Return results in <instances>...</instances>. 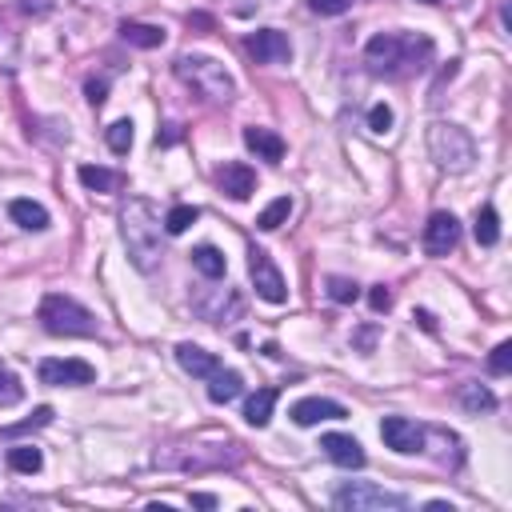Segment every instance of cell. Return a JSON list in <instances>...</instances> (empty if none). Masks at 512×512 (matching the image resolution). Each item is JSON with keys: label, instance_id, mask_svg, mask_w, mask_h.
<instances>
[{"label": "cell", "instance_id": "obj_1", "mask_svg": "<svg viewBox=\"0 0 512 512\" xmlns=\"http://www.w3.org/2000/svg\"><path fill=\"white\" fill-rule=\"evenodd\" d=\"M121 237L129 248L132 268H140L144 276H152L164 260V220L152 200L129 197L121 205Z\"/></svg>", "mask_w": 512, "mask_h": 512}, {"label": "cell", "instance_id": "obj_2", "mask_svg": "<svg viewBox=\"0 0 512 512\" xmlns=\"http://www.w3.org/2000/svg\"><path fill=\"white\" fill-rule=\"evenodd\" d=\"M432 56L429 36H404V33H381L364 44V64L376 76H404L412 69H424V61Z\"/></svg>", "mask_w": 512, "mask_h": 512}, {"label": "cell", "instance_id": "obj_3", "mask_svg": "<svg viewBox=\"0 0 512 512\" xmlns=\"http://www.w3.org/2000/svg\"><path fill=\"white\" fill-rule=\"evenodd\" d=\"M177 76L188 84L192 92L200 96V101H212V104H228L237 101V81L233 72L225 69L220 61H212V56H200V53H185L177 56Z\"/></svg>", "mask_w": 512, "mask_h": 512}, {"label": "cell", "instance_id": "obj_4", "mask_svg": "<svg viewBox=\"0 0 512 512\" xmlns=\"http://www.w3.org/2000/svg\"><path fill=\"white\" fill-rule=\"evenodd\" d=\"M429 157L437 160V169L460 177V172H469L472 164H477V140H472L460 124L437 121L429 129Z\"/></svg>", "mask_w": 512, "mask_h": 512}, {"label": "cell", "instance_id": "obj_5", "mask_svg": "<svg viewBox=\"0 0 512 512\" xmlns=\"http://www.w3.org/2000/svg\"><path fill=\"white\" fill-rule=\"evenodd\" d=\"M36 316H41L44 333H53V336H96V316L64 293H48Z\"/></svg>", "mask_w": 512, "mask_h": 512}, {"label": "cell", "instance_id": "obj_6", "mask_svg": "<svg viewBox=\"0 0 512 512\" xmlns=\"http://www.w3.org/2000/svg\"><path fill=\"white\" fill-rule=\"evenodd\" d=\"M333 505L341 512H401L409 508V497L404 492H392V488H381V485H369V480H349L333 492Z\"/></svg>", "mask_w": 512, "mask_h": 512}, {"label": "cell", "instance_id": "obj_7", "mask_svg": "<svg viewBox=\"0 0 512 512\" xmlns=\"http://www.w3.org/2000/svg\"><path fill=\"white\" fill-rule=\"evenodd\" d=\"M237 460H240V444H192V449L160 452L157 465L180 472H208V469H228Z\"/></svg>", "mask_w": 512, "mask_h": 512}, {"label": "cell", "instance_id": "obj_8", "mask_svg": "<svg viewBox=\"0 0 512 512\" xmlns=\"http://www.w3.org/2000/svg\"><path fill=\"white\" fill-rule=\"evenodd\" d=\"M248 273H253V288H256L260 301H268V304L288 301L285 276H280V268L273 265V256H268L265 248H253V253H248Z\"/></svg>", "mask_w": 512, "mask_h": 512}, {"label": "cell", "instance_id": "obj_9", "mask_svg": "<svg viewBox=\"0 0 512 512\" xmlns=\"http://www.w3.org/2000/svg\"><path fill=\"white\" fill-rule=\"evenodd\" d=\"M36 376H41V384H53V389H81V384L96 381V369L89 361L69 356V361H41Z\"/></svg>", "mask_w": 512, "mask_h": 512}, {"label": "cell", "instance_id": "obj_10", "mask_svg": "<svg viewBox=\"0 0 512 512\" xmlns=\"http://www.w3.org/2000/svg\"><path fill=\"white\" fill-rule=\"evenodd\" d=\"M460 245V225L452 212H432L424 225V253L429 256H449Z\"/></svg>", "mask_w": 512, "mask_h": 512}, {"label": "cell", "instance_id": "obj_11", "mask_svg": "<svg viewBox=\"0 0 512 512\" xmlns=\"http://www.w3.org/2000/svg\"><path fill=\"white\" fill-rule=\"evenodd\" d=\"M381 437H384V444H389L392 452H401V457H412V452L424 449V429L417 420H409V417H384Z\"/></svg>", "mask_w": 512, "mask_h": 512}, {"label": "cell", "instance_id": "obj_12", "mask_svg": "<svg viewBox=\"0 0 512 512\" xmlns=\"http://www.w3.org/2000/svg\"><path fill=\"white\" fill-rule=\"evenodd\" d=\"M245 48L256 64H285L293 56V44H288V36L280 28H260V33L248 36Z\"/></svg>", "mask_w": 512, "mask_h": 512}, {"label": "cell", "instance_id": "obj_13", "mask_svg": "<svg viewBox=\"0 0 512 512\" xmlns=\"http://www.w3.org/2000/svg\"><path fill=\"white\" fill-rule=\"evenodd\" d=\"M321 449H324V457L333 460V465L364 469V449H361V440L356 437H349V432H328V437H321Z\"/></svg>", "mask_w": 512, "mask_h": 512}, {"label": "cell", "instance_id": "obj_14", "mask_svg": "<svg viewBox=\"0 0 512 512\" xmlns=\"http://www.w3.org/2000/svg\"><path fill=\"white\" fill-rule=\"evenodd\" d=\"M293 420L301 429H313L321 420H344V404L336 401H324V396H304V401L293 404Z\"/></svg>", "mask_w": 512, "mask_h": 512}, {"label": "cell", "instance_id": "obj_15", "mask_svg": "<svg viewBox=\"0 0 512 512\" xmlns=\"http://www.w3.org/2000/svg\"><path fill=\"white\" fill-rule=\"evenodd\" d=\"M217 185L225 197H233V200H248L256 192V172L248 169V164H225V169L217 172Z\"/></svg>", "mask_w": 512, "mask_h": 512}, {"label": "cell", "instance_id": "obj_16", "mask_svg": "<svg viewBox=\"0 0 512 512\" xmlns=\"http://www.w3.org/2000/svg\"><path fill=\"white\" fill-rule=\"evenodd\" d=\"M177 361H180V369H185L188 376H200V381H208L212 372L220 369V361L212 353H205L200 344H192V341H185V344H177Z\"/></svg>", "mask_w": 512, "mask_h": 512}, {"label": "cell", "instance_id": "obj_17", "mask_svg": "<svg viewBox=\"0 0 512 512\" xmlns=\"http://www.w3.org/2000/svg\"><path fill=\"white\" fill-rule=\"evenodd\" d=\"M245 144H248V152H256V157L268 164L285 160V140H280L273 129H245Z\"/></svg>", "mask_w": 512, "mask_h": 512}, {"label": "cell", "instance_id": "obj_18", "mask_svg": "<svg viewBox=\"0 0 512 512\" xmlns=\"http://www.w3.org/2000/svg\"><path fill=\"white\" fill-rule=\"evenodd\" d=\"M240 392H245V376L237 369H217L208 376V401L212 404H228V401H237Z\"/></svg>", "mask_w": 512, "mask_h": 512}, {"label": "cell", "instance_id": "obj_19", "mask_svg": "<svg viewBox=\"0 0 512 512\" xmlns=\"http://www.w3.org/2000/svg\"><path fill=\"white\" fill-rule=\"evenodd\" d=\"M8 217L21 228H28V233H44L48 228V208L36 205V200H13V205H8Z\"/></svg>", "mask_w": 512, "mask_h": 512}, {"label": "cell", "instance_id": "obj_20", "mask_svg": "<svg viewBox=\"0 0 512 512\" xmlns=\"http://www.w3.org/2000/svg\"><path fill=\"white\" fill-rule=\"evenodd\" d=\"M273 409H276V389H256L245 401V420L253 424V429H265V424L273 420Z\"/></svg>", "mask_w": 512, "mask_h": 512}, {"label": "cell", "instance_id": "obj_21", "mask_svg": "<svg viewBox=\"0 0 512 512\" xmlns=\"http://www.w3.org/2000/svg\"><path fill=\"white\" fill-rule=\"evenodd\" d=\"M121 41L132 44V48H160L164 44V28L140 24V21H124L121 24Z\"/></svg>", "mask_w": 512, "mask_h": 512}, {"label": "cell", "instance_id": "obj_22", "mask_svg": "<svg viewBox=\"0 0 512 512\" xmlns=\"http://www.w3.org/2000/svg\"><path fill=\"white\" fill-rule=\"evenodd\" d=\"M192 268H197L200 276H208V280H220V276H225V253L212 248V245L192 248Z\"/></svg>", "mask_w": 512, "mask_h": 512}, {"label": "cell", "instance_id": "obj_23", "mask_svg": "<svg viewBox=\"0 0 512 512\" xmlns=\"http://www.w3.org/2000/svg\"><path fill=\"white\" fill-rule=\"evenodd\" d=\"M457 401H460V409L465 412H492L497 409V396H492L485 384H460Z\"/></svg>", "mask_w": 512, "mask_h": 512}, {"label": "cell", "instance_id": "obj_24", "mask_svg": "<svg viewBox=\"0 0 512 512\" xmlns=\"http://www.w3.org/2000/svg\"><path fill=\"white\" fill-rule=\"evenodd\" d=\"M472 233H477V245H485L492 248L500 240V217H497V208L485 205V208H477V225H472Z\"/></svg>", "mask_w": 512, "mask_h": 512}, {"label": "cell", "instance_id": "obj_25", "mask_svg": "<svg viewBox=\"0 0 512 512\" xmlns=\"http://www.w3.org/2000/svg\"><path fill=\"white\" fill-rule=\"evenodd\" d=\"M76 177H81V185L89 192H112V188H117V172L101 169V164H81Z\"/></svg>", "mask_w": 512, "mask_h": 512}, {"label": "cell", "instance_id": "obj_26", "mask_svg": "<svg viewBox=\"0 0 512 512\" xmlns=\"http://www.w3.org/2000/svg\"><path fill=\"white\" fill-rule=\"evenodd\" d=\"M288 217H293V200L288 197H276L273 205L256 217V228H265V233H276L280 225H288Z\"/></svg>", "mask_w": 512, "mask_h": 512}, {"label": "cell", "instance_id": "obj_27", "mask_svg": "<svg viewBox=\"0 0 512 512\" xmlns=\"http://www.w3.org/2000/svg\"><path fill=\"white\" fill-rule=\"evenodd\" d=\"M53 417H56V412L48 409V404H41V409H36L28 420H21V424H5V429H0V437H5V440H8V437H24V432H36V429H44V424H53Z\"/></svg>", "mask_w": 512, "mask_h": 512}, {"label": "cell", "instance_id": "obj_28", "mask_svg": "<svg viewBox=\"0 0 512 512\" xmlns=\"http://www.w3.org/2000/svg\"><path fill=\"white\" fill-rule=\"evenodd\" d=\"M8 465H13L16 472H24V477H33V472H41L44 457H41V449H33V444H21V449L8 452Z\"/></svg>", "mask_w": 512, "mask_h": 512}, {"label": "cell", "instance_id": "obj_29", "mask_svg": "<svg viewBox=\"0 0 512 512\" xmlns=\"http://www.w3.org/2000/svg\"><path fill=\"white\" fill-rule=\"evenodd\" d=\"M197 217H200V212L192 208V205H177V208H169V217H164V233H169V237L188 233V225H197Z\"/></svg>", "mask_w": 512, "mask_h": 512}, {"label": "cell", "instance_id": "obj_30", "mask_svg": "<svg viewBox=\"0 0 512 512\" xmlns=\"http://www.w3.org/2000/svg\"><path fill=\"white\" fill-rule=\"evenodd\" d=\"M21 401H24L21 376L8 372V369H0V409H13V404H21Z\"/></svg>", "mask_w": 512, "mask_h": 512}, {"label": "cell", "instance_id": "obj_31", "mask_svg": "<svg viewBox=\"0 0 512 512\" xmlns=\"http://www.w3.org/2000/svg\"><path fill=\"white\" fill-rule=\"evenodd\" d=\"M328 296H333L336 304H356L361 288H356V280H349V276H328Z\"/></svg>", "mask_w": 512, "mask_h": 512}, {"label": "cell", "instance_id": "obj_32", "mask_svg": "<svg viewBox=\"0 0 512 512\" xmlns=\"http://www.w3.org/2000/svg\"><path fill=\"white\" fill-rule=\"evenodd\" d=\"M109 149L117 152V157H124V152L132 149V121H117V124H109Z\"/></svg>", "mask_w": 512, "mask_h": 512}, {"label": "cell", "instance_id": "obj_33", "mask_svg": "<svg viewBox=\"0 0 512 512\" xmlns=\"http://www.w3.org/2000/svg\"><path fill=\"white\" fill-rule=\"evenodd\" d=\"M488 372H492V376H508V372H512V344H508V341H500L497 349H492Z\"/></svg>", "mask_w": 512, "mask_h": 512}, {"label": "cell", "instance_id": "obj_34", "mask_svg": "<svg viewBox=\"0 0 512 512\" xmlns=\"http://www.w3.org/2000/svg\"><path fill=\"white\" fill-rule=\"evenodd\" d=\"M369 129L376 132V137H384V132L392 129V109L389 104H372L369 109Z\"/></svg>", "mask_w": 512, "mask_h": 512}, {"label": "cell", "instance_id": "obj_35", "mask_svg": "<svg viewBox=\"0 0 512 512\" xmlns=\"http://www.w3.org/2000/svg\"><path fill=\"white\" fill-rule=\"evenodd\" d=\"M16 36L8 28H0V69H16Z\"/></svg>", "mask_w": 512, "mask_h": 512}, {"label": "cell", "instance_id": "obj_36", "mask_svg": "<svg viewBox=\"0 0 512 512\" xmlns=\"http://www.w3.org/2000/svg\"><path fill=\"white\" fill-rule=\"evenodd\" d=\"M313 5V13H321V16H344L353 8V0H308Z\"/></svg>", "mask_w": 512, "mask_h": 512}, {"label": "cell", "instance_id": "obj_37", "mask_svg": "<svg viewBox=\"0 0 512 512\" xmlns=\"http://www.w3.org/2000/svg\"><path fill=\"white\" fill-rule=\"evenodd\" d=\"M369 304H372V313H389V308H392V293L384 285H376L369 293Z\"/></svg>", "mask_w": 512, "mask_h": 512}, {"label": "cell", "instance_id": "obj_38", "mask_svg": "<svg viewBox=\"0 0 512 512\" xmlns=\"http://www.w3.org/2000/svg\"><path fill=\"white\" fill-rule=\"evenodd\" d=\"M84 92H89V104H92V109H101V104H104V92H109V84H104V81H89V84H84Z\"/></svg>", "mask_w": 512, "mask_h": 512}, {"label": "cell", "instance_id": "obj_39", "mask_svg": "<svg viewBox=\"0 0 512 512\" xmlns=\"http://www.w3.org/2000/svg\"><path fill=\"white\" fill-rule=\"evenodd\" d=\"M192 505L197 508H217V497H208V492H192Z\"/></svg>", "mask_w": 512, "mask_h": 512}, {"label": "cell", "instance_id": "obj_40", "mask_svg": "<svg viewBox=\"0 0 512 512\" xmlns=\"http://www.w3.org/2000/svg\"><path fill=\"white\" fill-rule=\"evenodd\" d=\"M417 321H420L424 328H429V333H432V328H437V321H432V316H429V313H417Z\"/></svg>", "mask_w": 512, "mask_h": 512}, {"label": "cell", "instance_id": "obj_41", "mask_svg": "<svg viewBox=\"0 0 512 512\" xmlns=\"http://www.w3.org/2000/svg\"><path fill=\"white\" fill-rule=\"evenodd\" d=\"M429 512H452V505H444V500H432Z\"/></svg>", "mask_w": 512, "mask_h": 512}, {"label": "cell", "instance_id": "obj_42", "mask_svg": "<svg viewBox=\"0 0 512 512\" xmlns=\"http://www.w3.org/2000/svg\"><path fill=\"white\" fill-rule=\"evenodd\" d=\"M424 5H465V0H424Z\"/></svg>", "mask_w": 512, "mask_h": 512}]
</instances>
